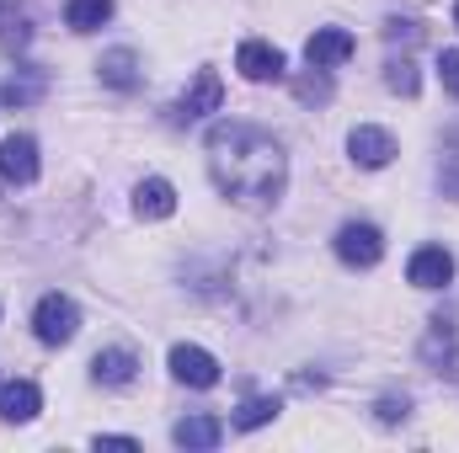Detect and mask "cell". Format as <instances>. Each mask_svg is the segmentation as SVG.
Here are the masks:
<instances>
[{"label": "cell", "mask_w": 459, "mask_h": 453, "mask_svg": "<svg viewBox=\"0 0 459 453\" xmlns=\"http://www.w3.org/2000/svg\"><path fill=\"white\" fill-rule=\"evenodd\" d=\"M204 155H209L214 187L240 209H273L289 187V155L256 123H240V117L214 123L209 139H204Z\"/></svg>", "instance_id": "obj_1"}, {"label": "cell", "mask_w": 459, "mask_h": 453, "mask_svg": "<svg viewBox=\"0 0 459 453\" xmlns=\"http://www.w3.org/2000/svg\"><path fill=\"white\" fill-rule=\"evenodd\" d=\"M75 331H81V310H75V299H65V294H43L38 310H32V337L43 341V346H65Z\"/></svg>", "instance_id": "obj_2"}, {"label": "cell", "mask_w": 459, "mask_h": 453, "mask_svg": "<svg viewBox=\"0 0 459 453\" xmlns=\"http://www.w3.org/2000/svg\"><path fill=\"white\" fill-rule=\"evenodd\" d=\"M166 363H171V379L177 384H193V389H214L220 384V357L204 352V346H193V341H177Z\"/></svg>", "instance_id": "obj_3"}, {"label": "cell", "mask_w": 459, "mask_h": 453, "mask_svg": "<svg viewBox=\"0 0 459 453\" xmlns=\"http://www.w3.org/2000/svg\"><path fill=\"white\" fill-rule=\"evenodd\" d=\"M235 70H240L246 81L267 86V81H283V75H289V59H283V48H273V43H262V38H246V43L235 48Z\"/></svg>", "instance_id": "obj_4"}, {"label": "cell", "mask_w": 459, "mask_h": 453, "mask_svg": "<svg viewBox=\"0 0 459 453\" xmlns=\"http://www.w3.org/2000/svg\"><path fill=\"white\" fill-rule=\"evenodd\" d=\"M0 182H11V187L38 182V139L32 133H5L0 139Z\"/></svg>", "instance_id": "obj_5"}, {"label": "cell", "mask_w": 459, "mask_h": 453, "mask_svg": "<svg viewBox=\"0 0 459 453\" xmlns=\"http://www.w3.org/2000/svg\"><path fill=\"white\" fill-rule=\"evenodd\" d=\"M332 245H337V256H342L347 267H374V261L385 256V235H379V225H363V219L342 225Z\"/></svg>", "instance_id": "obj_6"}, {"label": "cell", "mask_w": 459, "mask_h": 453, "mask_svg": "<svg viewBox=\"0 0 459 453\" xmlns=\"http://www.w3.org/2000/svg\"><path fill=\"white\" fill-rule=\"evenodd\" d=\"M347 155L363 166V171H385L390 160H395V139H390V128H374V123H358L352 133H347Z\"/></svg>", "instance_id": "obj_7"}, {"label": "cell", "mask_w": 459, "mask_h": 453, "mask_svg": "<svg viewBox=\"0 0 459 453\" xmlns=\"http://www.w3.org/2000/svg\"><path fill=\"white\" fill-rule=\"evenodd\" d=\"M406 283H411V288H449V283H455V256H449L444 245H422V251H411V261H406Z\"/></svg>", "instance_id": "obj_8"}, {"label": "cell", "mask_w": 459, "mask_h": 453, "mask_svg": "<svg viewBox=\"0 0 459 453\" xmlns=\"http://www.w3.org/2000/svg\"><path fill=\"white\" fill-rule=\"evenodd\" d=\"M225 107V81H220V70H198V81L182 91V102H177V117L182 123H193V117H209Z\"/></svg>", "instance_id": "obj_9"}, {"label": "cell", "mask_w": 459, "mask_h": 453, "mask_svg": "<svg viewBox=\"0 0 459 453\" xmlns=\"http://www.w3.org/2000/svg\"><path fill=\"white\" fill-rule=\"evenodd\" d=\"M352 32H342V27H321V32H310V43H305V59L316 64V70H337V64H347L352 59Z\"/></svg>", "instance_id": "obj_10"}, {"label": "cell", "mask_w": 459, "mask_h": 453, "mask_svg": "<svg viewBox=\"0 0 459 453\" xmlns=\"http://www.w3.org/2000/svg\"><path fill=\"white\" fill-rule=\"evenodd\" d=\"M43 97H48V70H38V64L11 70V81L0 86V102L5 107H38Z\"/></svg>", "instance_id": "obj_11"}, {"label": "cell", "mask_w": 459, "mask_h": 453, "mask_svg": "<svg viewBox=\"0 0 459 453\" xmlns=\"http://www.w3.org/2000/svg\"><path fill=\"white\" fill-rule=\"evenodd\" d=\"M91 379L108 384V389H128V384L139 379V357H134L128 346H108V352L91 357Z\"/></svg>", "instance_id": "obj_12"}, {"label": "cell", "mask_w": 459, "mask_h": 453, "mask_svg": "<svg viewBox=\"0 0 459 453\" xmlns=\"http://www.w3.org/2000/svg\"><path fill=\"white\" fill-rule=\"evenodd\" d=\"M134 214H139V219H171V214H177V187H171L166 176H144V182L134 187Z\"/></svg>", "instance_id": "obj_13"}, {"label": "cell", "mask_w": 459, "mask_h": 453, "mask_svg": "<svg viewBox=\"0 0 459 453\" xmlns=\"http://www.w3.org/2000/svg\"><path fill=\"white\" fill-rule=\"evenodd\" d=\"M43 411V389L32 384V379H11L5 389H0V422H32Z\"/></svg>", "instance_id": "obj_14"}, {"label": "cell", "mask_w": 459, "mask_h": 453, "mask_svg": "<svg viewBox=\"0 0 459 453\" xmlns=\"http://www.w3.org/2000/svg\"><path fill=\"white\" fill-rule=\"evenodd\" d=\"M97 75H102V86H113V91H134V86H139V54H134V48H108V54L97 59Z\"/></svg>", "instance_id": "obj_15"}, {"label": "cell", "mask_w": 459, "mask_h": 453, "mask_svg": "<svg viewBox=\"0 0 459 453\" xmlns=\"http://www.w3.org/2000/svg\"><path fill=\"white\" fill-rule=\"evenodd\" d=\"M220 438H225V427L214 416H187V422L171 427V443L177 449H220Z\"/></svg>", "instance_id": "obj_16"}, {"label": "cell", "mask_w": 459, "mask_h": 453, "mask_svg": "<svg viewBox=\"0 0 459 453\" xmlns=\"http://www.w3.org/2000/svg\"><path fill=\"white\" fill-rule=\"evenodd\" d=\"M113 16V0H65V27L70 32H97Z\"/></svg>", "instance_id": "obj_17"}, {"label": "cell", "mask_w": 459, "mask_h": 453, "mask_svg": "<svg viewBox=\"0 0 459 453\" xmlns=\"http://www.w3.org/2000/svg\"><path fill=\"white\" fill-rule=\"evenodd\" d=\"M278 411H283V406H278L273 395H251V400H240V411L230 416V427H235V432H251V427H267Z\"/></svg>", "instance_id": "obj_18"}, {"label": "cell", "mask_w": 459, "mask_h": 453, "mask_svg": "<svg viewBox=\"0 0 459 453\" xmlns=\"http://www.w3.org/2000/svg\"><path fill=\"white\" fill-rule=\"evenodd\" d=\"M385 86H390L395 97H417V64H411V59H390V64H385Z\"/></svg>", "instance_id": "obj_19"}, {"label": "cell", "mask_w": 459, "mask_h": 453, "mask_svg": "<svg viewBox=\"0 0 459 453\" xmlns=\"http://www.w3.org/2000/svg\"><path fill=\"white\" fill-rule=\"evenodd\" d=\"M438 187H444V198L459 203V144H449L444 160H438Z\"/></svg>", "instance_id": "obj_20"}, {"label": "cell", "mask_w": 459, "mask_h": 453, "mask_svg": "<svg viewBox=\"0 0 459 453\" xmlns=\"http://www.w3.org/2000/svg\"><path fill=\"white\" fill-rule=\"evenodd\" d=\"M294 91H299V102H326V97H332V75L310 64V75H305V81H299Z\"/></svg>", "instance_id": "obj_21"}, {"label": "cell", "mask_w": 459, "mask_h": 453, "mask_svg": "<svg viewBox=\"0 0 459 453\" xmlns=\"http://www.w3.org/2000/svg\"><path fill=\"white\" fill-rule=\"evenodd\" d=\"M27 38H32V32H27V16L5 11V16H0V43H5V48H27Z\"/></svg>", "instance_id": "obj_22"}, {"label": "cell", "mask_w": 459, "mask_h": 453, "mask_svg": "<svg viewBox=\"0 0 459 453\" xmlns=\"http://www.w3.org/2000/svg\"><path fill=\"white\" fill-rule=\"evenodd\" d=\"M406 411H411V400H406V395H401V400H395V395H385V400L374 406V416H379L385 427H395V422H406Z\"/></svg>", "instance_id": "obj_23"}, {"label": "cell", "mask_w": 459, "mask_h": 453, "mask_svg": "<svg viewBox=\"0 0 459 453\" xmlns=\"http://www.w3.org/2000/svg\"><path fill=\"white\" fill-rule=\"evenodd\" d=\"M438 75H444V91L459 97V48H444L438 54Z\"/></svg>", "instance_id": "obj_24"}, {"label": "cell", "mask_w": 459, "mask_h": 453, "mask_svg": "<svg viewBox=\"0 0 459 453\" xmlns=\"http://www.w3.org/2000/svg\"><path fill=\"white\" fill-rule=\"evenodd\" d=\"M91 443H97V449H123V453H134V449H139V438H123V432H97Z\"/></svg>", "instance_id": "obj_25"}, {"label": "cell", "mask_w": 459, "mask_h": 453, "mask_svg": "<svg viewBox=\"0 0 459 453\" xmlns=\"http://www.w3.org/2000/svg\"><path fill=\"white\" fill-rule=\"evenodd\" d=\"M385 38H390V43H401V38H406V43H417V38H422V27H417V21H390V27H385Z\"/></svg>", "instance_id": "obj_26"}, {"label": "cell", "mask_w": 459, "mask_h": 453, "mask_svg": "<svg viewBox=\"0 0 459 453\" xmlns=\"http://www.w3.org/2000/svg\"><path fill=\"white\" fill-rule=\"evenodd\" d=\"M5 11H16V0H0V16H5Z\"/></svg>", "instance_id": "obj_27"}, {"label": "cell", "mask_w": 459, "mask_h": 453, "mask_svg": "<svg viewBox=\"0 0 459 453\" xmlns=\"http://www.w3.org/2000/svg\"><path fill=\"white\" fill-rule=\"evenodd\" d=\"M455 27H459V5H455Z\"/></svg>", "instance_id": "obj_28"}]
</instances>
